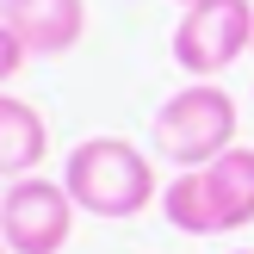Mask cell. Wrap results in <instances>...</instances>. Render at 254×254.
I'll list each match as a JSON object with an SVG mask.
<instances>
[{
    "instance_id": "2",
    "label": "cell",
    "mask_w": 254,
    "mask_h": 254,
    "mask_svg": "<svg viewBox=\"0 0 254 254\" xmlns=\"http://www.w3.org/2000/svg\"><path fill=\"white\" fill-rule=\"evenodd\" d=\"M155 149L174 168H211L223 149H236V99L217 81H186L155 106Z\"/></svg>"
},
{
    "instance_id": "10",
    "label": "cell",
    "mask_w": 254,
    "mask_h": 254,
    "mask_svg": "<svg viewBox=\"0 0 254 254\" xmlns=\"http://www.w3.org/2000/svg\"><path fill=\"white\" fill-rule=\"evenodd\" d=\"M180 6H205V0H180Z\"/></svg>"
},
{
    "instance_id": "13",
    "label": "cell",
    "mask_w": 254,
    "mask_h": 254,
    "mask_svg": "<svg viewBox=\"0 0 254 254\" xmlns=\"http://www.w3.org/2000/svg\"><path fill=\"white\" fill-rule=\"evenodd\" d=\"M248 56H254V50H248Z\"/></svg>"
},
{
    "instance_id": "11",
    "label": "cell",
    "mask_w": 254,
    "mask_h": 254,
    "mask_svg": "<svg viewBox=\"0 0 254 254\" xmlns=\"http://www.w3.org/2000/svg\"><path fill=\"white\" fill-rule=\"evenodd\" d=\"M230 254H254V248H230Z\"/></svg>"
},
{
    "instance_id": "12",
    "label": "cell",
    "mask_w": 254,
    "mask_h": 254,
    "mask_svg": "<svg viewBox=\"0 0 254 254\" xmlns=\"http://www.w3.org/2000/svg\"><path fill=\"white\" fill-rule=\"evenodd\" d=\"M0 254H12V248H6V242H0Z\"/></svg>"
},
{
    "instance_id": "5",
    "label": "cell",
    "mask_w": 254,
    "mask_h": 254,
    "mask_svg": "<svg viewBox=\"0 0 254 254\" xmlns=\"http://www.w3.org/2000/svg\"><path fill=\"white\" fill-rule=\"evenodd\" d=\"M0 25H12L31 56H62L87 31V0H0Z\"/></svg>"
},
{
    "instance_id": "6",
    "label": "cell",
    "mask_w": 254,
    "mask_h": 254,
    "mask_svg": "<svg viewBox=\"0 0 254 254\" xmlns=\"http://www.w3.org/2000/svg\"><path fill=\"white\" fill-rule=\"evenodd\" d=\"M44 155H50L44 112H37L31 99H19V93L0 87V180L12 186V180H25V174H37Z\"/></svg>"
},
{
    "instance_id": "3",
    "label": "cell",
    "mask_w": 254,
    "mask_h": 254,
    "mask_svg": "<svg viewBox=\"0 0 254 254\" xmlns=\"http://www.w3.org/2000/svg\"><path fill=\"white\" fill-rule=\"evenodd\" d=\"M74 236V198L62 180L25 174L0 192V242L12 254H62Z\"/></svg>"
},
{
    "instance_id": "8",
    "label": "cell",
    "mask_w": 254,
    "mask_h": 254,
    "mask_svg": "<svg viewBox=\"0 0 254 254\" xmlns=\"http://www.w3.org/2000/svg\"><path fill=\"white\" fill-rule=\"evenodd\" d=\"M161 217L186 236H217L211 230V205H205V174L198 168H180L168 186H161Z\"/></svg>"
},
{
    "instance_id": "4",
    "label": "cell",
    "mask_w": 254,
    "mask_h": 254,
    "mask_svg": "<svg viewBox=\"0 0 254 254\" xmlns=\"http://www.w3.org/2000/svg\"><path fill=\"white\" fill-rule=\"evenodd\" d=\"M254 50V6L248 0H205V6H186V19L174 25V62L198 81L223 74L236 56Z\"/></svg>"
},
{
    "instance_id": "7",
    "label": "cell",
    "mask_w": 254,
    "mask_h": 254,
    "mask_svg": "<svg viewBox=\"0 0 254 254\" xmlns=\"http://www.w3.org/2000/svg\"><path fill=\"white\" fill-rule=\"evenodd\" d=\"M205 174V205H211V230H242L254 223V149H223Z\"/></svg>"
},
{
    "instance_id": "1",
    "label": "cell",
    "mask_w": 254,
    "mask_h": 254,
    "mask_svg": "<svg viewBox=\"0 0 254 254\" xmlns=\"http://www.w3.org/2000/svg\"><path fill=\"white\" fill-rule=\"evenodd\" d=\"M62 186H68L74 211L106 217V223H124L136 211L161 205L155 161L136 143H124V136H87V143H74L68 161H62Z\"/></svg>"
},
{
    "instance_id": "9",
    "label": "cell",
    "mask_w": 254,
    "mask_h": 254,
    "mask_svg": "<svg viewBox=\"0 0 254 254\" xmlns=\"http://www.w3.org/2000/svg\"><path fill=\"white\" fill-rule=\"evenodd\" d=\"M25 56H31V50L19 44V31H12V25H0V87H6L12 74L25 68Z\"/></svg>"
}]
</instances>
